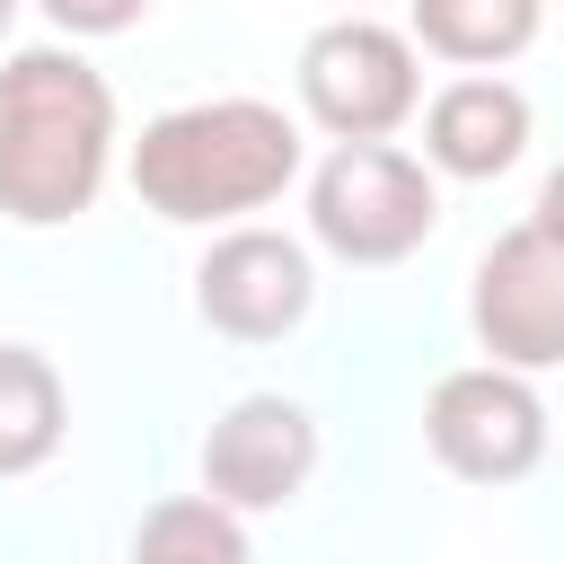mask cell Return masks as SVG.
Wrapping results in <instances>:
<instances>
[{
	"mask_svg": "<svg viewBox=\"0 0 564 564\" xmlns=\"http://www.w3.org/2000/svg\"><path fill=\"white\" fill-rule=\"evenodd\" d=\"M423 449L467 485H520L546 458V397L494 361L441 370L423 397Z\"/></svg>",
	"mask_w": 564,
	"mask_h": 564,
	"instance_id": "cell-6",
	"label": "cell"
},
{
	"mask_svg": "<svg viewBox=\"0 0 564 564\" xmlns=\"http://www.w3.org/2000/svg\"><path fill=\"white\" fill-rule=\"evenodd\" d=\"M308 308H317V264H308V247L282 238V229L238 220V229H220V238L203 247V264H194V317H203L212 335H229V344H282Z\"/></svg>",
	"mask_w": 564,
	"mask_h": 564,
	"instance_id": "cell-7",
	"label": "cell"
},
{
	"mask_svg": "<svg viewBox=\"0 0 564 564\" xmlns=\"http://www.w3.org/2000/svg\"><path fill=\"white\" fill-rule=\"evenodd\" d=\"M441 229V176L397 141H335L308 167V238L335 264H405Z\"/></svg>",
	"mask_w": 564,
	"mask_h": 564,
	"instance_id": "cell-3",
	"label": "cell"
},
{
	"mask_svg": "<svg viewBox=\"0 0 564 564\" xmlns=\"http://www.w3.org/2000/svg\"><path fill=\"white\" fill-rule=\"evenodd\" d=\"M115 176V88L70 44H18L0 62V212L18 229L79 220Z\"/></svg>",
	"mask_w": 564,
	"mask_h": 564,
	"instance_id": "cell-1",
	"label": "cell"
},
{
	"mask_svg": "<svg viewBox=\"0 0 564 564\" xmlns=\"http://www.w3.org/2000/svg\"><path fill=\"white\" fill-rule=\"evenodd\" d=\"M546 0H405V44L458 70H502L538 44Z\"/></svg>",
	"mask_w": 564,
	"mask_h": 564,
	"instance_id": "cell-10",
	"label": "cell"
},
{
	"mask_svg": "<svg viewBox=\"0 0 564 564\" xmlns=\"http://www.w3.org/2000/svg\"><path fill=\"white\" fill-rule=\"evenodd\" d=\"M70 432L62 370L35 344H0V476H35Z\"/></svg>",
	"mask_w": 564,
	"mask_h": 564,
	"instance_id": "cell-11",
	"label": "cell"
},
{
	"mask_svg": "<svg viewBox=\"0 0 564 564\" xmlns=\"http://www.w3.org/2000/svg\"><path fill=\"white\" fill-rule=\"evenodd\" d=\"M132 564H256V546H247V520L220 511L212 494H167L141 511Z\"/></svg>",
	"mask_w": 564,
	"mask_h": 564,
	"instance_id": "cell-12",
	"label": "cell"
},
{
	"mask_svg": "<svg viewBox=\"0 0 564 564\" xmlns=\"http://www.w3.org/2000/svg\"><path fill=\"white\" fill-rule=\"evenodd\" d=\"M9 26H18V0H0V44H9Z\"/></svg>",
	"mask_w": 564,
	"mask_h": 564,
	"instance_id": "cell-14",
	"label": "cell"
},
{
	"mask_svg": "<svg viewBox=\"0 0 564 564\" xmlns=\"http://www.w3.org/2000/svg\"><path fill=\"white\" fill-rule=\"evenodd\" d=\"M300 123L273 97H194L141 123L132 141V194L141 212L176 220V229H238L247 212L282 203L300 185Z\"/></svg>",
	"mask_w": 564,
	"mask_h": 564,
	"instance_id": "cell-2",
	"label": "cell"
},
{
	"mask_svg": "<svg viewBox=\"0 0 564 564\" xmlns=\"http://www.w3.org/2000/svg\"><path fill=\"white\" fill-rule=\"evenodd\" d=\"M308 476H317V423H308L300 397L256 388V397H238V405L203 432V494H212L220 511H238V520L300 502Z\"/></svg>",
	"mask_w": 564,
	"mask_h": 564,
	"instance_id": "cell-8",
	"label": "cell"
},
{
	"mask_svg": "<svg viewBox=\"0 0 564 564\" xmlns=\"http://www.w3.org/2000/svg\"><path fill=\"white\" fill-rule=\"evenodd\" d=\"M414 115H423V167L432 176H467V185L520 167L529 159V123H538L529 97L502 70H467V79L432 88Z\"/></svg>",
	"mask_w": 564,
	"mask_h": 564,
	"instance_id": "cell-9",
	"label": "cell"
},
{
	"mask_svg": "<svg viewBox=\"0 0 564 564\" xmlns=\"http://www.w3.org/2000/svg\"><path fill=\"white\" fill-rule=\"evenodd\" d=\"M423 106V53L405 44V26L344 9L300 44V115L326 141H388L397 123H414Z\"/></svg>",
	"mask_w": 564,
	"mask_h": 564,
	"instance_id": "cell-4",
	"label": "cell"
},
{
	"mask_svg": "<svg viewBox=\"0 0 564 564\" xmlns=\"http://www.w3.org/2000/svg\"><path fill=\"white\" fill-rule=\"evenodd\" d=\"M35 9H44L70 44H79V35H123V26L150 18V0H35Z\"/></svg>",
	"mask_w": 564,
	"mask_h": 564,
	"instance_id": "cell-13",
	"label": "cell"
},
{
	"mask_svg": "<svg viewBox=\"0 0 564 564\" xmlns=\"http://www.w3.org/2000/svg\"><path fill=\"white\" fill-rule=\"evenodd\" d=\"M344 9H370V0H344Z\"/></svg>",
	"mask_w": 564,
	"mask_h": 564,
	"instance_id": "cell-15",
	"label": "cell"
},
{
	"mask_svg": "<svg viewBox=\"0 0 564 564\" xmlns=\"http://www.w3.org/2000/svg\"><path fill=\"white\" fill-rule=\"evenodd\" d=\"M467 326L494 352V370L538 379L546 361H564V238H555V185L538 194L529 220H511L467 282Z\"/></svg>",
	"mask_w": 564,
	"mask_h": 564,
	"instance_id": "cell-5",
	"label": "cell"
}]
</instances>
